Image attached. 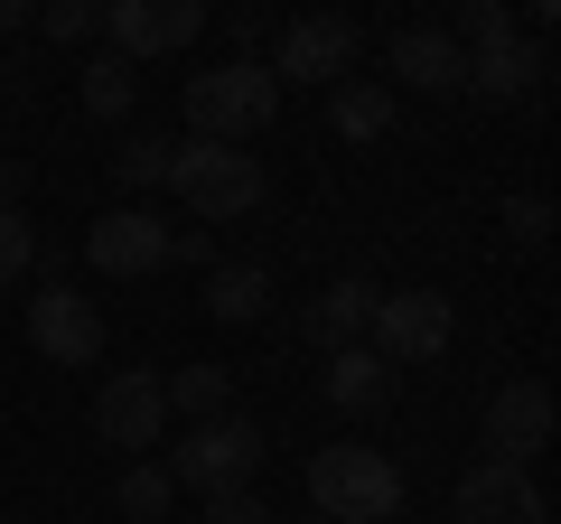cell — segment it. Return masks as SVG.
I'll return each mask as SVG.
<instances>
[{
    "label": "cell",
    "instance_id": "1",
    "mask_svg": "<svg viewBox=\"0 0 561 524\" xmlns=\"http://www.w3.org/2000/svg\"><path fill=\"white\" fill-rule=\"evenodd\" d=\"M272 113H280V84H272L262 57H225V66H206V76H187V122H197V141L243 150L253 132H272Z\"/></svg>",
    "mask_w": 561,
    "mask_h": 524
},
{
    "label": "cell",
    "instance_id": "2",
    "mask_svg": "<svg viewBox=\"0 0 561 524\" xmlns=\"http://www.w3.org/2000/svg\"><path fill=\"white\" fill-rule=\"evenodd\" d=\"M262 459H272V431L253 412H216V422H187V441L169 449V487H197V497H225V487H253Z\"/></svg>",
    "mask_w": 561,
    "mask_h": 524
},
{
    "label": "cell",
    "instance_id": "3",
    "mask_svg": "<svg viewBox=\"0 0 561 524\" xmlns=\"http://www.w3.org/2000/svg\"><path fill=\"white\" fill-rule=\"evenodd\" d=\"M309 505H319V524H393L402 468L383 449H319L309 459Z\"/></svg>",
    "mask_w": 561,
    "mask_h": 524
},
{
    "label": "cell",
    "instance_id": "4",
    "mask_svg": "<svg viewBox=\"0 0 561 524\" xmlns=\"http://www.w3.org/2000/svg\"><path fill=\"white\" fill-rule=\"evenodd\" d=\"M169 187H179V206L197 225H234V216L262 206V160H253V150H225V141H179Z\"/></svg>",
    "mask_w": 561,
    "mask_h": 524
},
{
    "label": "cell",
    "instance_id": "5",
    "mask_svg": "<svg viewBox=\"0 0 561 524\" xmlns=\"http://www.w3.org/2000/svg\"><path fill=\"white\" fill-rule=\"evenodd\" d=\"M365 338H375V356L393 365H440L449 356V338H459V309H449V291H383L375 300V328H365Z\"/></svg>",
    "mask_w": 561,
    "mask_h": 524
},
{
    "label": "cell",
    "instance_id": "6",
    "mask_svg": "<svg viewBox=\"0 0 561 524\" xmlns=\"http://www.w3.org/2000/svg\"><path fill=\"white\" fill-rule=\"evenodd\" d=\"M94 29L113 38L122 66H140V57H169V47L197 38V29H206V0H103Z\"/></svg>",
    "mask_w": 561,
    "mask_h": 524
},
{
    "label": "cell",
    "instance_id": "7",
    "mask_svg": "<svg viewBox=\"0 0 561 524\" xmlns=\"http://www.w3.org/2000/svg\"><path fill=\"white\" fill-rule=\"evenodd\" d=\"M356 20H337V10H309V20L280 29V57H272V84H346L356 76Z\"/></svg>",
    "mask_w": 561,
    "mask_h": 524
},
{
    "label": "cell",
    "instance_id": "8",
    "mask_svg": "<svg viewBox=\"0 0 561 524\" xmlns=\"http://www.w3.org/2000/svg\"><path fill=\"white\" fill-rule=\"evenodd\" d=\"M28 346H38L47 365H94L103 356V309L84 300L76 282H38V300H28Z\"/></svg>",
    "mask_w": 561,
    "mask_h": 524
},
{
    "label": "cell",
    "instance_id": "9",
    "mask_svg": "<svg viewBox=\"0 0 561 524\" xmlns=\"http://www.w3.org/2000/svg\"><path fill=\"white\" fill-rule=\"evenodd\" d=\"M94 431H103V449H160V431H169V403H160V375L150 365H131V375H103V394H94Z\"/></svg>",
    "mask_w": 561,
    "mask_h": 524
},
{
    "label": "cell",
    "instance_id": "10",
    "mask_svg": "<svg viewBox=\"0 0 561 524\" xmlns=\"http://www.w3.org/2000/svg\"><path fill=\"white\" fill-rule=\"evenodd\" d=\"M542 449H552V384L515 375L496 403H486V459L496 468H534Z\"/></svg>",
    "mask_w": 561,
    "mask_h": 524
},
{
    "label": "cell",
    "instance_id": "11",
    "mask_svg": "<svg viewBox=\"0 0 561 524\" xmlns=\"http://www.w3.org/2000/svg\"><path fill=\"white\" fill-rule=\"evenodd\" d=\"M169 235H179V225L150 216V206H113V216H94L84 253H94V272H113V282H140V272L169 262Z\"/></svg>",
    "mask_w": 561,
    "mask_h": 524
},
{
    "label": "cell",
    "instance_id": "12",
    "mask_svg": "<svg viewBox=\"0 0 561 524\" xmlns=\"http://www.w3.org/2000/svg\"><path fill=\"white\" fill-rule=\"evenodd\" d=\"M459 524H552V505H542L534 468H496V459H478V468L459 478Z\"/></svg>",
    "mask_w": 561,
    "mask_h": 524
},
{
    "label": "cell",
    "instance_id": "13",
    "mask_svg": "<svg viewBox=\"0 0 561 524\" xmlns=\"http://www.w3.org/2000/svg\"><path fill=\"white\" fill-rule=\"evenodd\" d=\"M383 57H393V84H412V94H431V103L468 94V57H459V38H449L440 20H431V29H402Z\"/></svg>",
    "mask_w": 561,
    "mask_h": 524
},
{
    "label": "cell",
    "instance_id": "14",
    "mask_svg": "<svg viewBox=\"0 0 561 524\" xmlns=\"http://www.w3.org/2000/svg\"><path fill=\"white\" fill-rule=\"evenodd\" d=\"M542 76H552V66H542V47H534V38L468 47V94H486V103H524Z\"/></svg>",
    "mask_w": 561,
    "mask_h": 524
},
{
    "label": "cell",
    "instance_id": "15",
    "mask_svg": "<svg viewBox=\"0 0 561 524\" xmlns=\"http://www.w3.org/2000/svg\"><path fill=\"white\" fill-rule=\"evenodd\" d=\"M375 300H383V291L375 282H365V272H356V282H328L319 291V300H309V346H328V356H337V346H365V328H375Z\"/></svg>",
    "mask_w": 561,
    "mask_h": 524
},
{
    "label": "cell",
    "instance_id": "16",
    "mask_svg": "<svg viewBox=\"0 0 561 524\" xmlns=\"http://www.w3.org/2000/svg\"><path fill=\"white\" fill-rule=\"evenodd\" d=\"M393 365H383L375 356V346H337V356H328V403H337V412H383V403H393Z\"/></svg>",
    "mask_w": 561,
    "mask_h": 524
},
{
    "label": "cell",
    "instance_id": "17",
    "mask_svg": "<svg viewBox=\"0 0 561 524\" xmlns=\"http://www.w3.org/2000/svg\"><path fill=\"white\" fill-rule=\"evenodd\" d=\"M262 309H272V272H262V262H216V272H206V319L253 328Z\"/></svg>",
    "mask_w": 561,
    "mask_h": 524
},
{
    "label": "cell",
    "instance_id": "18",
    "mask_svg": "<svg viewBox=\"0 0 561 524\" xmlns=\"http://www.w3.org/2000/svg\"><path fill=\"white\" fill-rule=\"evenodd\" d=\"M160 403L187 422H216V412H234V365H179V375H160Z\"/></svg>",
    "mask_w": 561,
    "mask_h": 524
},
{
    "label": "cell",
    "instance_id": "19",
    "mask_svg": "<svg viewBox=\"0 0 561 524\" xmlns=\"http://www.w3.org/2000/svg\"><path fill=\"white\" fill-rule=\"evenodd\" d=\"M328 122H337V141H383L393 132V84H337Z\"/></svg>",
    "mask_w": 561,
    "mask_h": 524
},
{
    "label": "cell",
    "instance_id": "20",
    "mask_svg": "<svg viewBox=\"0 0 561 524\" xmlns=\"http://www.w3.org/2000/svg\"><path fill=\"white\" fill-rule=\"evenodd\" d=\"M113 505H122V524H160L169 505H179V487H169V468L131 459V468H122V487H113Z\"/></svg>",
    "mask_w": 561,
    "mask_h": 524
},
{
    "label": "cell",
    "instance_id": "21",
    "mask_svg": "<svg viewBox=\"0 0 561 524\" xmlns=\"http://www.w3.org/2000/svg\"><path fill=\"white\" fill-rule=\"evenodd\" d=\"M169 160H179V141H169V132H131V141L113 150V179L140 197V187H169Z\"/></svg>",
    "mask_w": 561,
    "mask_h": 524
},
{
    "label": "cell",
    "instance_id": "22",
    "mask_svg": "<svg viewBox=\"0 0 561 524\" xmlns=\"http://www.w3.org/2000/svg\"><path fill=\"white\" fill-rule=\"evenodd\" d=\"M131 103H140V66H122V57L84 66V113H94V122H122Z\"/></svg>",
    "mask_w": 561,
    "mask_h": 524
},
{
    "label": "cell",
    "instance_id": "23",
    "mask_svg": "<svg viewBox=\"0 0 561 524\" xmlns=\"http://www.w3.org/2000/svg\"><path fill=\"white\" fill-rule=\"evenodd\" d=\"M449 38H459V57H468V47L524 38V20H515V10H505V0H468V10H459V29H449Z\"/></svg>",
    "mask_w": 561,
    "mask_h": 524
},
{
    "label": "cell",
    "instance_id": "24",
    "mask_svg": "<svg viewBox=\"0 0 561 524\" xmlns=\"http://www.w3.org/2000/svg\"><path fill=\"white\" fill-rule=\"evenodd\" d=\"M28 262H38V225H28L20 206H0V291H20Z\"/></svg>",
    "mask_w": 561,
    "mask_h": 524
},
{
    "label": "cell",
    "instance_id": "25",
    "mask_svg": "<svg viewBox=\"0 0 561 524\" xmlns=\"http://www.w3.org/2000/svg\"><path fill=\"white\" fill-rule=\"evenodd\" d=\"M38 29H47V38H57V47L94 38V0H47V10H38Z\"/></svg>",
    "mask_w": 561,
    "mask_h": 524
},
{
    "label": "cell",
    "instance_id": "26",
    "mask_svg": "<svg viewBox=\"0 0 561 524\" xmlns=\"http://www.w3.org/2000/svg\"><path fill=\"white\" fill-rule=\"evenodd\" d=\"M206 524H280V515L253 497V487H225V497H206Z\"/></svg>",
    "mask_w": 561,
    "mask_h": 524
},
{
    "label": "cell",
    "instance_id": "27",
    "mask_svg": "<svg viewBox=\"0 0 561 524\" xmlns=\"http://www.w3.org/2000/svg\"><path fill=\"white\" fill-rule=\"evenodd\" d=\"M505 235H515L524 253H534V243L552 235V206H542V197H505Z\"/></svg>",
    "mask_w": 561,
    "mask_h": 524
},
{
    "label": "cell",
    "instance_id": "28",
    "mask_svg": "<svg viewBox=\"0 0 561 524\" xmlns=\"http://www.w3.org/2000/svg\"><path fill=\"white\" fill-rule=\"evenodd\" d=\"M0 29H38V10L28 0H0Z\"/></svg>",
    "mask_w": 561,
    "mask_h": 524
},
{
    "label": "cell",
    "instance_id": "29",
    "mask_svg": "<svg viewBox=\"0 0 561 524\" xmlns=\"http://www.w3.org/2000/svg\"><path fill=\"white\" fill-rule=\"evenodd\" d=\"M20 187H28V179H20V160H0V206H20Z\"/></svg>",
    "mask_w": 561,
    "mask_h": 524
},
{
    "label": "cell",
    "instance_id": "30",
    "mask_svg": "<svg viewBox=\"0 0 561 524\" xmlns=\"http://www.w3.org/2000/svg\"><path fill=\"white\" fill-rule=\"evenodd\" d=\"M0 524H10V515H0Z\"/></svg>",
    "mask_w": 561,
    "mask_h": 524
}]
</instances>
